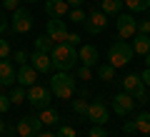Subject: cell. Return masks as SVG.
Returning <instances> with one entry per match:
<instances>
[{"mask_svg":"<svg viewBox=\"0 0 150 137\" xmlns=\"http://www.w3.org/2000/svg\"><path fill=\"white\" fill-rule=\"evenodd\" d=\"M65 3H68L70 8H80L83 5V0H65Z\"/></svg>","mask_w":150,"mask_h":137,"instance_id":"40","label":"cell"},{"mask_svg":"<svg viewBox=\"0 0 150 137\" xmlns=\"http://www.w3.org/2000/svg\"><path fill=\"white\" fill-rule=\"evenodd\" d=\"M25 3H40V0H25Z\"/></svg>","mask_w":150,"mask_h":137,"instance_id":"44","label":"cell"},{"mask_svg":"<svg viewBox=\"0 0 150 137\" xmlns=\"http://www.w3.org/2000/svg\"><path fill=\"white\" fill-rule=\"evenodd\" d=\"M138 32L150 35V20H138Z\"/></svg>","mask_w":150,"mask_h":137,"instance_id":"34","label":"cell"},{"mask_svg":"<svg viewBox=\"0 0 150 137\" xmlns=\"http://www.w3.org/2000/svg\"><path fill=\"white\" fill-rule=\"evenodd\" d=\"M78 77H80V80H90V67L80 65V70H78Z\"/></svg>","mask_w":150,"mask_h":137,"instance_id":"36","label":"cell"},{"mask_svg":"<svg viewBox=\"0 0 150 137\" xmlns=\"http://www.w3.org/2000/svg\"><path fill=\"white\" fill-rule=\"evenodd\" d=\"M15 82V67L10 60H0V85H13Z\"/></svg>","mask_w":150,"mask_h":137,"instance_id":"16","label":"cell"},{"mask_svg":"<svg viewBox=\"0 0 150 137\" xmlns=\"http://www.w3.org/2000/svg\"><path fill=\"white\" fill-rule=\"evenodd\" d=\"M53 48H55V42L50 40L48 35H40V37L35 40V50H38V53H48V55H50V50H53Z\"/></svg>","mask_w":150,"mask_h":137,"instance_id":"23","label":"cell"},{"mask_svg":"<svg viewBox=\"0 0 150 137\" xmlns=\"http://www.w3.org/2000/svg\"><path fill=\"white\" fill-rule=\"evenodd\" d=\"M123 10V0H103V13L105 15H118Z\"/></svg>","mask_w":150,"mask_h":137,"instance_id":"22","label":"cell"},{"mask_svg":"<svg viewBox=\"0 0 150 137\" xmlns=\"http://www.w3.org/2000/svg\"><path fill=\"white\" fill-rule=\"evenodd\" d=\"M140 80H143V85H148V87H150V67H145L143 72H140Z\"/></svg>","mask_w":150,"mask_h":137,"instance_id":"38","label":"cell"},{"mask_svg":"<svg viewBox=\"0 0 150 137\" xmlns=\"http://www.w3.org/2000/svg\"><path fill=\"white\" fill-rule=\"evenodd\" d=\"M28 102H30L35 110H45V107H50V102H53V92H50V87H43V85H33V87H28Z\"/></svg>","mask_w":150,"mask_h":137,"instance_id":"4","label":"cell"},{"mask_svg":"<svg viewBox=\"0 0 150 137\" xmlns=\"http://www.w3.org/2000/svg\"><path fill=\"white\" fill-rule=\"evenodd\" d=\"M15 82H20L23 87H33V85L38 82V70L33 67L30 63L20 65V67L15 70Z\"/></svg>","mask_w":150,"mask_h":137,"instance_id":"11","label":"cell"},{"mask_svg":"<svg viewBox=\"0 0 150 137\" xmlns=\"http://www.w3.org/2000/svg\"><path fill=\"white\" fill-rule=\"evenodd\" d=\"M65 42H68V45H80V35H78V32H68V37H65Z\"/></svg>","mask_w":150,"mask_h":137,"instance_id":"32","label":"cell"},{"mask_svg":"<svg viewBox=\"0 0 150 137\" xmlns=\"http://www.w3.org/2000/svg\"><path fill=\"white\" fill-rule=\"evenodd\" d=\"M135 127H138V132H143V135H150V112H140V115L135 117Z\"/></svg>","mask_w":150,"mask_h":137,"instance_id":"21","label":"cell"},{"mask_svg":"<svg viewBox=\"0 0 150 137\" xmlns=\"http://www.w3.org/2000/svg\"><path fill=\"white\" fill-rule=\"evenodd\" d=\"M123 5L130 13H145L150 8V0H123Z\"/></svg>","mask_w":150,"mask_h":137,"instance_id":"19","label":"cell"},{"mask_svg":"<svg viewBox=\"0 0 150 137\" xmlns=\"http://www.w3.org/2000/svg\"><path fill=\"white\" fill-rule=\"evenodd\" d=\"M13 107V102H10V97H5V95H0V112H8Z\"/></svg>","mask_w":150,"mask_h":137,"instance_id":"33","label":"cell"},{"mask_svg":"<svg viewBox=\"0 0 150 137\" xmlns=\"http://www.w3.org/2000/svg\"><path fill=\"white\" fill-rule=\"evenodd\" d=\"M10 25V22H8V18H5V13L0 10V35H3V32H5V27Z\"/></svg>","mask_w":150,"mask_h":137,"instance_id":"37","label":"cell"},{"mask_svg":"<svg viewBox=\"0 0 150 137\" xmlns=\"http://www.w3.org/2000/svg\"><path fill=\"white\" fill-rule=\"evenodd\" d=\"M78 60H83L85 67H93V65H98V50L93 48V45H83V48L78 50Z\"/></svg>","mask_w":150,"mask_h":137,"instance_id":"15","label":"cell"},{"mask_svg":"<svg viewBox=\"0 0 150 137\" xmlns=\"http://www.w3.org/2000/svg\"><path fill=\"white\" fill-rule=\"evenodd\" d=\"M120 82H123V92H130V95H133L138 87H143V80H140V75H135V72L125 75Z\"/></svg>","mask_w":150,"mask_h":137,"instance_id":"17","label":"cell"},{"mask_svg":"<svg viewBox=\"0 0 150 137\" xmlns=\"http://www.w3.org/2000/svg\"><path fill=\"white\" fill-rule=\"evenodd\" d=\"M73 110L78 112V115H85V112H88V102H85V97H80V100H73Z\"/></svg>","mask_w":150,"mask_h":137,"instance_id":"27","label":"cell"},{"mask_svg":"<svg viewBox=\"0 0 150 137\" xmlns=\"http://www.w3.org/2000/svg\"><path fill=\"white\" fill-rule=\"evenodd\" d=\"M58 120H60L58 110H53V107L40 110V122H43V125H58Z\"/></svg>","mask_w":150,"mask_h":137,"instance_id":"20","label":"cell"},{"mask_svg":"<svg viewBox=\"0 0 150 137\" xmlns=\"http://www.w3.org/2000/svg\"><path fill=\"white\" fill-rule=\"evenodd\" d=\"M148 13H150V8H148ZM148 20H150V18H148Z\"/></svg>","mask_w":150,"mask_h":137,"instance_id":"45","label":"cell"},{"mask_svg":"<svg viewBox=\"0 0 150 137\" xmlns=\"http://www.w3.org/2000/svg\"><path fill=\"white\" fill-rule=\"evenodd\" d=\"M8 97H10V102H13V105H23V102L28 100V92H25V87L20 85V87H15Z\"/></svg>","mask_w":150,"mask_h":137,"instance_id":"24","label":"cell"},{"mask_svg":"<svg viewBox=\"0 0 150 137\" xmlns=\"http://www.w3.org/2000/svg\"><path fill=\"white\" fill-rule=\"evenodd\" d=\"M45 35H48L55 45H58V42H65V37H68L65 20H60V18H50V20L45 22Z\"/></svg>","mask_w":150,"mask_h":137,"instance_id":"7","label":"cell"},{"mask_svg":"<svg viewBox=\"0 0 150 137\" xmlns=\"http://www.w3.org/2000/svg\"><path fill=\"white\" fill-rule=\"evenodd\" d=\"M58 137H78V135H75V130H73L70 125H63V127L58 130Z\"/></svg>","mask_w":150,"mask_h":137,"instance_id":"29","label":"cell"},{"mask_svg":"<svg viewBox=\"0 0 150 137\" xmlns=\"http://www.w3.org/2000/svg\"><path fill=\"white\" fill-rule=\"evenodd\" d=\"M10 27L15 32H28L33 27V15L25 10V8H18V10H13V22Z\"/></svg>","mask_w":150,"mask_h":137,"instance_id":"10","label":"cell"},{"mask_svg":"<svg viewBox=\"0 0 150 137\" xmlns=\"http://www.w3.org/2000/svg\"><path fill=\"white\" fill-rule=\"evenodd\" d=\"M123 130H125V132H138V127H135V120H128Z\"/></svg>","mask_w":150,"mask_h":137,"instance_id":"39","label":"cell"},{"mask_svg":"<svg viewBox=\"0 0 150 137\" xmlns=\"http://www.w3.org/2000/svg\"><path fill=\"white\" fill-rule=\"evenodd\" d=\"M0 137H3V135H0Z\"/></svg>","mask_w":150,"mask_h":137,"instance_id":"46","label":"cell"},{"mask_svg":"<svg viewBox=\"0 0 150 137\" xmlns=\"http://www.w3.org/2000/svg\"><path fill=\"white\" fill-rule=\"evenodd\" d=\"M40 127H43V122H40V117H38V115H25V117L18 120L15 130H18V135H20V137H35L38 132H40Z\"/></svg>","mask_w":150,"mask_h":137,"instance_id":"5","label":"cell"},{"mask_svg":"<svg viewBox=\"0 0 150 137\" xmlns=\"http://www.w3.org/2000/svg\"><path fill=\"white\" fill-rule=\"evenodd\" d=\"M13 58H15V63H18V65H25L28 60H30V55H28L25 50H18V53L13 55Z\"/></svg>","mask_w":150,"mask_h":137,"instance_id":"30","label":"cell"},{"mask_svg":"<svg viewBox=\"0 0 150 137\" xmlns=\"http://www.w3.org/2000/svg\"><path fill=\"white\" fill-rule=\"evenodd\" d=\"M133 107H135V97L130 92H118L112 97V110L118 115H128V112H133Z\"/></svg>","mask_w":150,"mask_h":137,"instance_id":"12","label":"cell"},{"mask_svg":"<svg viewBox=\"0 0 150 137\" xmlns=\"http://www.w3.org/2000/svg\"><path fill=\"white\" fill-rule=\"evenodd\" d=\"M3 5H5V10H18L20 8V0H3Z\"/></svg>","mask_w":150,"mask_h":137,"instance_id":"35","label":"cell"},{"mask_svg":"<svg viewBox=\"0 0 150 137\" xmlns=\"http://www.w3.org/2000/svg\"><path fill=\"white\" fill-rule=\"evenodd\" d=\"M115 27H118V35L120 40H130V37L138 32V20L133 15H123L118 13V20H115Z\"/></svg>","mask_w":150,"mask_h":137,"instance_id":"8","label":"cell"},{"mask_svg":"<svg viewBox=\"0 0 150 137\" xmlns=\"http://www.w3.org/2000/svg\"><path fill=\"white\" fill-rule=\"evenodd\" d=\"M133 55H135L133 45H130L128 40H115L110 45V50H108V63L118 70V67H123V65H128L130 60H133Z\"/></svg>","mask_w":150,"mask_h":137,"instance_id":"2","label":"cell"},{"mask_svg":"<svg viewBox=\"0 0 150 137\" xmlns=\"http://www.w3.org/2000/svg\"><path fill=\"white\" fill-rule=\"evenodd\" d=\"M85 117L93 122V125H105V122L110 120V112H108V107H105V102H103V100H93L90 105H88Z\"/></svg>","mask_w":150,"mask_h":137,"instance_id":"6","label":"cell"},{"mask_svg":"<svg viewBox=\"0 0 150 137\" xmlns=\"http://www.w3.org/2000/svg\"><path fill=\"white\" fill-rule=\"evenodd\" d=\"M68 10H70V5L65 0H45V13L50 18H65Z\"/></svg>","mask_w":150,"mask_h":137,"instance_id":"14","label":"cell"},{"mask_svg":"<svg viewBox=\"0 0 150 137\" xmlns=\"http://www.w3.org/2000/svg\"><path fill=\"white\" fill-rule=\"evenodd\" d=\"M133 53H138V55H145V53H150V35H135L133 37Z\"/></svg>","mask_w":150,"mask_h":137,"instance_id":"18","label":"cell"},{"mask_svg":"<svg viewBox=\"0 0 150 137\" xmlns=\"http://www.w3.org/2000/svg\"><path fill=\"white\" fill-rule=\"evenodd\" d=\"M88 137H108V132H105V130H103V127H100V125H93V130H90V132H88Z\"/></svg>","mask_w":150,"mask_h":137,"instance_id":"31","label":"cell"},{"mask_svg":"<svg viewBox=\"0 0 150 137\" xmlns=\"http://www.w3.org/2000/svg\"><path fill=\"white\" fill-rule=\"evenodd\" d=\"M3 130H5V122H3V120H0V135H3Z\"/></svg>","mask_w":150,"mask_h":137,"instance_id":"43","label":"cell"},{"mask_svg":"<svg viewBox=\"0 0 150 137\" xmlns=\"http://www.w3.org/2000/svg\"><path fill=\"white\" fill-rule=\"evenodd\" d=\"M68 20H70V22H78V25H83L85 13H83L80 8H73V10H68Z\"/></svg>","mask_w":150,"mask_h":137,"instance_id":"26","label":"cell"},{"mask_svg":"<svg viewBox=\"0 0 150 137\" xmlns=\"http://www.w3.org/2000/svg\"><path fill=\"white\" fill-rule=\"evenodd\" d=\"M28 63H30L38 72H50V70H53V63H50V55L48 53H38V50H35Z\"/></svg>","mask_w":150,"mask_h":137,"instance_id":"13","label":"cell"},{"mask_svg":"<svg viewBox=\"0 0 150 137\" xmlns=\"http://www.w3.org/2000/svg\"><path fill=\"white\" fill-rule=\"evenodd\" d=\"M50 63L58 72H70L78 63V50L68 42H58L53 50H50Z\"/></svg>","mask_w":150,"mask_h":137,"instance_id":"1","label":"cell"},{"mask_svg":"<svg viewBox=\"0 0 150 137\" xmlns=\"http://www.w3.org/2000/svg\"><path fill=\"white\" fill-rule=\"evenodd\" d=\"M35 137H58V135H53V132H43V130H40Z\"/></svg>","mask_w":150,"mask_h":137,"instance_id":"41","label":"cell"},{"mask_svg":"<svg viewBox=\"0 0 150 137\" xmlns=\"http://www.w3.org/2000/svg\"><path fill=\"white\" fill-rule=\"evenodd\" d=\"M83 25H85V30L90 32V35H98V32H103V30H105V25H108L105 13H103V10H93V13H88L85 20H83Z\"/></svg>","mask_w":150,"mask_h":137,"instance_id":"9","label":"cell"},{"mask_svg":"<svg viewBox=\"0 0 150 137\" xmlns=\"http://www.w3.org/2000/svg\"><path fill=\"white\" fill-rule=\"evenodd\" d=\"M50 92H53L58 100H70L75 92V77L70 72H58L50 80Z\"/></svg>","mask_w":150,"mask_h":137,"instance_id":"3","label":"cell"},{"mask_svg":"<svg viewBox=\"0 0 150 137\" xmlns=\"http://www.w3.org/2000/svg\"><path fill=\"white\" fill-rule=\"evenodd\" d=\"M98 75H100V80H105V82H112V80H115V67H112L110 63L100 65V67H98Z\"/></svg>","mask_w":150,"mask_h":137,"instance_id":"25","label":"cell"},{"mask_svg":"<svg viewBox=\"0 0 150 137\" xmlns=\"http://www.w3.org/2000/svg\"><path fill=\"white\" fill-rule=\"evenodd\" d=\"M10 53H13L10 42H8V40H0V60H8V58H10Z\"/></svg>","mask_w":150,"mask_h":137,"instance_id":"28","label":"cell"},{"mask_svg":"<svg viewBox=\"0 0 150 137\" xmlns=\"http://www.w3.org/2000/svg\"><path fill=\"white\" fill-rule=\"evenodd\" d=\"M145 65L150 67V53H145Z\"/></svg>","mask_w":150,"mask_h":137,"instance_id":"42","label":"cell"}]
</instances>
